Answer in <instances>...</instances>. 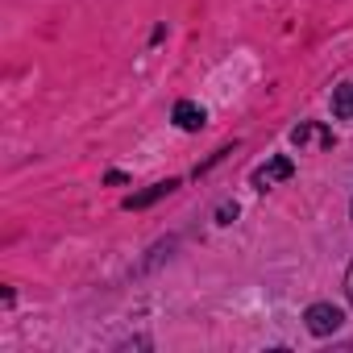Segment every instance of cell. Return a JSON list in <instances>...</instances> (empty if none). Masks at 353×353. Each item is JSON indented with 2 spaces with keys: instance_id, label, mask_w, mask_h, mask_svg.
Listing matches in <instances>:
<instances>
[{
  "instance_id": "1",
  "label": "cell",
  "mask_w": 353,
  "mask_h": 353,
  "mask_svg": "<svg viewBox=\"0 0 353 353\" xmlns=\"http://www.w3.org/2000/svg\"><path fill=\"white\" fill-rule=\"evenodd\" d=\"M291 145H299V150H332L336 137H332V129L320 125V121H299V125L291 129Z\"/></svg>"
},
{
  "instance_id": "2",
  "label": "cell",
  "mask_w": 353,
  "mask_h": 353,
  "mask_svg": "<svg viewBox=\"0 0 353 353\" xmlns=\"http://www.w3.org/2000/svg\"><path fill=\"white\" fill-rule=\"evenodd\" d=\"M341 307H332V303H312L307 312H303V324H307V332L312 336H332L336 328H341Z\"/></svg>"
},
{
  "instance_id": "3",
  "label": "cell",
  "mask_w": 353,
  "mask_h": 353,
  "mask_svg": "<svg viewBox=\"0 0 353 353\" xmlns=\"http://www.w3.org/2000/svg\"><path fill=\"white\" fill-rule=\"evenodd\" d=\"M291 174H295V162H291L287 154H274L266 166H258V170H254V188H258V192H266V188H274V183L291 179Z\"/></svg>"
},
{
  "instance_id": "4",
  "label": "cell",
  "mask_w": 353,
  "mask_h": 353,
  "mask_svg": "<svg viewBox=\"0 0 353 353\" xmlns=\"http://www.w3.org/2000/svg\"><path fill=\"white\" fill-rule=\"evenodd\" d=\"M174 125H179L183 133H200L208 125V112L200 104H192V100H179V104H174Z\"/></svg>"
},
{
  "instance_id": "5",
  "label": "cell",
  "mask_w": 353,
  "mask_h": 353,
  "mask_svg": "<svg viewBox=\"0 0 353 353\" xmlns=\"http://www.w3.org/2000/svg\"><path fill=\"white\" fill-rule=\"evenodd\" d=\"M174 188H179V183H174V179H166V183H154V188H145L141 196H129V200H125V208H150L154 200H162V196H170Z\"/></svg>"
},
{
  "instance_id": "6",
  "label": "cell",
  "mask_w": 353,
  "mask_h": 353,
  "mask_svg": "<svg viewBox=\"0 0 353 353\" xmlns=\"http://www.w3.org/2000/svg\"><path fill=\"white\" fill-rule=\"evenodd\" d=\"M332 112H336L341 121H353V79L332 92Z\"/></svg>"
},
{
  "instance_id": "7",
  "label": "cell",
  "mask_w": 353,
  "mask_h": 353,
  "mask_svg": "<svg viewBox=\"0 0 353 353\" xmlns=\"http://www.w3.org/2000/svg\"><path fill=\"white\" fill-rule=\"evenodd\" d=\"M233 216H237V204H225V208L216 212V221H221V225H233Z\"/></svg>"
},
{
  "instance_id": "8",
  "label": "cell",
  "mask_w": 353,
  "mask_h": 353,
  "mask_svg": "<svg viewBox=\"0 0 353 353\" xmlns=\"http://www.w3.org/2000/svg\"><path fill=\"white\" fill-rule=\"evenodd\" d=\"M345 295H349V303H353V262H349V270H345Z\"/></svg>"
}]
</instances>
